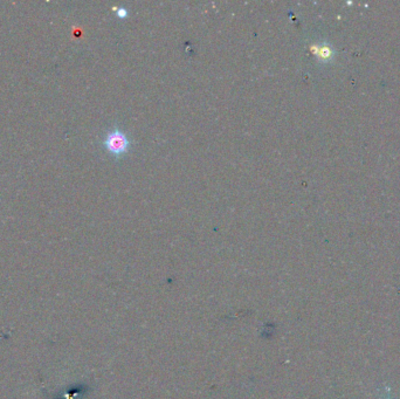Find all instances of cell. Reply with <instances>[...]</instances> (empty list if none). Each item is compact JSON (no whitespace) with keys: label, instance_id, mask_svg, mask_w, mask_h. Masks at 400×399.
Segmentation results:
<instances>
[{"label":"cell","instance_id":"obj_1","mask_svg":"<svg viewBox=\"0 0 400 399\" xmlns=\"http://www.w3.org/2000/svg\"><path fill=\"white\" fill-rule=\"evenodd\" d=\"M103 144H104V148L108 150V152H110L115 157H119L128 152L129 148H130V140H129L128 135L123 133L121 129L115 128L105 135Z\"/></svg>","mask_w":400,"mask_h":399},{"label":"cell","instance_id":"obj_2","mask_svg":"<svg viewBox=\"0 0 400 399\" xmlns=\"http://www.w3.org/2000/svg\"><path fill=\"white\" fill-rule=\"evenodd\" d=\"M115 12L117 14V17L121 19H125L128 17V9L125 7H116Z\"/></svg>","mask_w":400,"mask_h":399}]
</instances>
